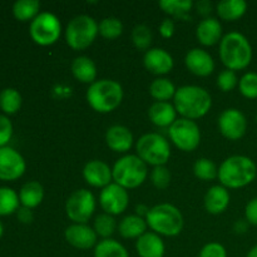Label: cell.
<instances>
[{
	"label": "cell",
	"instance_id": "cell-44",
	"mask_svg": "<svg viewBox=\"0 0 257 257\" xmlns=\"http://www.w3.org/2000/svg\"><path fill=\"white\" fill-rule=\"evenodd\" d=\"M160 33L163 38H171L175 33V23L171 19H163L160 24Z\"/></svg>",
	"mask_w": 257,
	"mask_h": 257
},
{
	"label": "cell",
	"instance_id": "cell-20",
	"mask_svg": "<svg viewBox=\"0 0 257 257\" xmlns=\"http://www.w3.org/2000/svg\"><path fill=\"white\" fill-rule=\"evenodd\" d=\"M136 250L140 257H163L166 247L157 233L146 232L137 238Z\"/></svg>",
	"mask_w": 257,
	"mask_h": 257
},
{
	"label": "cell",
	"instance_id": "cell-40",
	"mask_svg": "<svg viewBox=\"0 0 257 257\" xmlns=\"http://www.w3.org/2000/svg\"><path fill=\"white\" fill-rule=\"evenodd\" d=\"M237 75H236V73L233 70L230 69H226L223 72H221L217 78L218 88L221 90H223V92H230V90H232L237 85Z\"/></svg>",
	"mask_w": 257,
	"mask_h": 257
},
{
	"label": "cell",
	"instance_id": "cell-37",
	"mask_svg": "<svg viewBox=\"0 0 257 257\" xmlns=\"http://www.w3.org/2000/svg\"><path fill=\"white\" fill-rule=\"evenodd\" d=\"M115 226L117 225H115L114 217L108 213H102L94 221V231L103 238L112 236L115 231Z\"/></svg>",
	"mask_w": 257,
	"mask_h": 257
},
{
	"label": "cell",
	"instance_id": "cell-7",
	"mask_svg": "<svg viewBox=\"0 0 257 257\" xmlns=\"http://www.w3.org/2000/svg\"><path fill=\"white\" fill-rule=\"evenodd\" d=\"M137 156L146 165L165 166L171 157L170 143L158 133H147L138 140Z\"/></svg>",
	"mask_w": 257,
	"mask_h": 257
},
{
	"label": "cell",
	"instance_id": "cell-39",
	"mask_svg": "<svg viewBox=\"0 0 257 257\" xmlns=\"http://www.w3.org/2000/svg\"><path fill=\"white\" fill-rule=\"evenodd\" d=\"M151 180L152 183L158 190H165L168 187L171 182V172L166 166H157L152 170L151 173Z\"/></svg>",
	"mask_w": 257,
	"mask_h": 257
},
{
	"label": "cell",
	"instance_id": "cell-46",
	"mask_svg": "<svg viewBox=\"0 0 257 257\" xmlns=\"http://www.w3.org/2000/svg\"><path fill=\"white\" fill-rule=\"evenodd\" d=\"M211 3L208 2H200L197 4V9H198V13H201V14H207V13L211 12Z\"/></svg>",
	"mask_w": 257,
	"mask_h": 257
},
{
	"label": "cell",
	"instance_id": "cell-34",
	"mask_svg": "<svg viewBox=\"0 0 257 257\" xmlns=\"http://www.w3.org/2000/svg\"><path fill=\"white\" fill-rule=\"evenodd\" d=\"M193 172L202 181H212L218 177V170L215 163L208 158H198L193 165Z\"/></svg>",
	"mask_w": 257,
	"mask_h": 257
},
{
	"label": "cell",
	"instance_id": "cell-10",
	"mask_svg": "<svg viewBox=\"0 0 257 257\" xmlns=\"http://www.w3.org/2000/svg\"><path fill=\"white\" fill-rule=\"evenodd\" d=\"M170 138L180 150L191 152L198 147L201 141V132L197 123L187 118L176 119L170 127Z\"/></svg>",
	"mask_w": 257,
	"mask_h": 257
},
{
	"label": "cell",
	"instance_id": "cell-1",
	"mask_svg": "<svg viewBox=\"0 0 257 257\" xmlns=\"http://www.w3.org/2000/svg\"><path fill=\"white\" fill-rule=\"evenodd\" d=\"M173 99L176 110L187 119L203 117L212 105L210 93L198 85H183L178 88Z\"/></svg>",
	"mask_w": 257,
	"mask_h": 257
},
{
	"label": "cell",
	"instance_id": "cell-45",
	"mask_svg": "<svg viewBox=\"0 0 257 257\" xmlns=\"http://www.w3.org/2000/svg\"><path fill=\"white\" fill-rule=\"evenodd\" d=\"M18 220L23 223H30L33 221V212L30 208L28 207H20L18 208Z\"/></svg>",
	"mask_w": 257,
	"mask_h": 257
},
{
	"label": "cell",
	"instance_id": "cell-43",
	"mask_svg": "<svg viewBox=\"0 0 257 257\" xmlns=\"http://www.w3.org/2000/svg\"><path fill=\"white\" fill-rule=\"evenodd\" d=\"M245 216L246 221H247L248 223L257 226V197L252 198V200L246 205Z\"/></svg>",
	"mask_w": 257,
	"mask_h": 257
},
{
	"label": "cell",
	"instance_id": "cell-28",
	"mask_svg": "<svg viewBox=\"0 0 257 257\" xmlns=\"http://www.w3.org/2000/svg\"><path fill=\"white\" fill-rule=\"evenodd\" d=\"M94 257H130L124 246L112 238H104L94 248Z\"/></svg>",
	"mask_w": 257,
	"mask_h": 257
},
{
	"label": "cell",
	"instance_id": "cell-11",
	"mask_svg": "<svg viewBox=\"0 0 257 257\" xmlns=\"http://www.w3.org/2000/svg\"><path fill=\"white\" fill-rule=\"evenodd\" d=\"M95 210V198L90 191L82 188L68 197L65 203L67 216L75 223H87Z\"/></svg>",
	"mask_w": 257,
	"mask_h": 257
},
{
	"label": "cell",
	"instance_id": "cell-26",
	"mask_svg": "<svg viewBox=\"0 0 257 257\" xmlns=\"http://www.w3.org/2000/svg\"><path fill=\"white\" fill-rule=\"evenodd\" d=\"M247 10L245 0H222L217 4V14L226 22H233L242 17Z\"/></svg>",
	"mask_w": 257,
	"mask_h": 257
},
{
	"label": "cell",
	"instance_id": "cell-29",
	"mask_svg": "<svg viewBox=\"0 0 257 257\" xmlns=\"http://www.w3.org/2000/svg\"><path fill=\"white\" fill-rule=\"evenodd\" d=\"M176 87L170 79L166 78H157L153 80L150 85V93L158 102H166V100L175 98Z\"/></svg>",
	"mask_w": 257,
	"mask_h": 257
},
{
	"label": "cell",
	"instance_id": "cell-36",
	"mask_svg": "<svg viewBox=\"0 0 257 257\" xmlns=\"http://www.w3.org/2000/svg\"><path fill=\"white\" fill-rule=\"evenodd\" d=\"M132 40L137 49L147 50L152 43V32L145 24L136 25L132 30Z\"/></svg>",
	"mask_w": 257,
	"mask_h": 257
},
{
	"label": "cell",
	"instance_id": "cell-8",
	"mask_svg": "<svg viewBox=\"0 0 257 257\" xmlns=\"http://www.w3.org/2000/svg\"><path fill=\"white\" fill-rule=\"evenodd\" d=\"M98 33V24L92 17L78 15L68 24L65 30V40L73 49L83 50L94 42Z\"/></svg>",
	"mask_w": 257,
	"mask_h": 257
},
{
	"label": "cell",
	"instance_id": "cell-41",
	"mask_svg": "<svg viewBox=\"0 0 257 257\" xmlns=\"http://www.w3.org/2000/svg\"><path fill=\"white\" fill-rule=\"evenodd\" d=\"M198 257H227V251L221 243L210 242L203 246Z\"/></svg>",
	"mask_w": 257,
	"mask_h": 257
},
{
	"label": "cell",
	"instance_id": "cell-30",
	"mask_svg": "<svg viewBox=\"0 0 257 257\" xmlns=\"http://www.w3.org/2000/svg\"><path fill=\"white\" fill-rule=\"evenodd\" d=\"M40 3L38 0H18L13 5V14L20 22L34 19L39 13Z\"/></svg>",
	"mask_w": 257,
	"mask_h": 257
},
{
	"label": "cell",
	"instance_id": "cell-3",
	"mask_svg": "<svg viewBox=\"0 0 257 257\" xmlns=\"http://www.w3.org/2000/svg\"><path fill=\"white\" fill-rule=\"evenodd\" d=\"M257 167L246 156H231L222 162L218 170V178L223 187L241 188L250 185L256 178Z\"/></svg>",
	"mask_w": 257,
	"mask_h": 257
},
{
	"label": "cell",
	"instance_id": "cell-42",
	"mask_svg": "<svg viewBox=\"0 0 257 257\" xmlns=\"http://www.w3.org/2000/svg\"><path fill=\"white\" fill-rule=\"evenodd\" d=\"M13 124L10 119L5 115L0 114V148L5 147L7 143L12 140Z\"/></svg>",
	"mask_w": 257,
	"mask_h": 257
},
{
	"label": "cell",
	"instance_id": "cell-2",
	"mask_svg": "<svg viewBox=\"0 0 257 257\" xmlns=\"http://www.w3.org/2000/svg\"><path fill=\"white\" fill-rule=\"evenodd\" d=\"M220 58L230 70H241L248 67L252 59V47L243 34L231 32L220 43Z\"/></svg>",
	"mask_w": 257,
	"mask_h": 257
},
{
	"label": "cell",
	"instance_id": "cell-18",
	"mask_svg": "<svg viewBox=\"0 0 257 257\" xmlns=\"http://www.w3.org/2000/svg\"><path fill=\"white\" fill-rule=\"evenodd\" d=\"M143 63L145 67L155 74H167L173 68L172 55L161 48L147 50L143 58Z\"/></svg>",
	"mask_w": 257,
	"mask_h": 257
},
{
	"label": "cell",
	"instance_id": "cell-15",
	"mask_svg": "<svg viewBox=\"0 0 257 257\" xmlns=\"http://www.w3.org/2000/svg\"><path fill=\"white\" fill-rule=\"evenodd\" d=\"M64 235L68 243L79 250H88L97 245V232L85 223L70 225L67 227Z\"/></svg>",
	"mask_w": 257,
	"mask_h": 257
},
{
	"label": "cell",
	"instance_id": "cell-4",
	"mask_svg": "<svg viewBox=\"0 0 257 257\" xmlns=\"http://www.w3.org/2000/svg\"><path fill=\"white\" fill-rule=\"evenodd\" d=\"M123 88L112 79L95 80L87 90V100L90 107L99 113H109L120 104Z\"/></svg>",
	"mask_w": 257,
	"mask_h": 257
},
{
	"label": "cell",
	"instance_id": "cell-22",
	"mask_svg": "<svg viewBox=\"0 0 257 257\" xmlns=\"http://www.w3.org/2000/svg\"><path fill=\"white\" fill-rule=\"evenodd\" d=\"M196 35L201 44L213 45L221 39L222 35V27L216 18H205L197 25Z\"/></svg>",
	"mask_w": 257,
	"mask_h": 257
},
{
	"label": "cell",
	"instance_id": "cell-47",
	"mask_svg": "<svg viewBox=\"0 0 257 257\" xmlns=\"http://www.w3.org/2000/svg\"><path fill=\"white\" fill-rule=\"evenodd\" d=\"M246 257H257V245L253 246V247L248 251Z\"/></svg>",
	"mask_w": 257,
	"mask_h": 257
},
{
	"label": "cell",
	"instance_id": "cell-16",
	"mask_svg": "<svg viewBox=\"0 0 257 257\" xmlns=\"http://www.w3.org/2000/svg\"><path fill=\"white\" fill-rule=\"evenodd\" d=\"M83 177L88 185L93 187H107L110 185L113 175L112 170L107 163L99 160H93L88 162L83 168Z\"/></svg>",
	"mask_w": 257,
	"mask_h": 257
},
{
	"label": "cell",
	"instance_id": "cell-35",
	"mask_svg": "<svg viewBox=\"0 0 257 257\" xmlns=\"http://www.w3.org/2000/svg\"><path fill=\"white\" fill-rule=\"evenodd\" d=\"M98 29H99L100 35L105 39H115V38L119 37L123 32V24L118 18L109 17L104 18L102 22L98 25Z\"/></svg>",
	"mask_w": 257,
	"mask_h": 257
},
{
	"label": "cell",
	"instance_id": "cell-21",
	"mask_svg": "<svg viewBox=\"0 0 257 257\" xmlns=\"http://www.w3.org/2000/svg\"><path fill=\"white\" fill-rule=\"evenodd\" d=\"M230 205V193L223 186H212L205 196V207L212 215L222 213Z\"/></svg>",
	"mask_w": 257,
	"mask_h": 257
},
{
	"label": "cell",
	"instance_id": "cell-24",
	"mask_svg": "<svg viewBox=\"0 0 257 257\" xmlns=\"http://www.w3.org/2000/svg\"><path fill=\"white\" fill-rule=\"evenodd\" d=\"M72 73L79 82L94 83L97 77V67L89 57L80 55L73 60Z\"/></svg>",
	"mask_w": 257,
	"mask_h": 257
},
{
	"label": "cell",
	"instance_id": "cell-12",
	"mask_svg": "<svg viewBox=\"0 0 257 257\" xmlns=\"http://www.w3.org/2000/svg\"><path fill=\"white\" fill-rule=\"evenodd\" d=\"M218 128L223 137L231 141H237L246 133L247 120L241 110L236 108H228L223 110L218 117Z\"/></svg>",
	"mask_w": 257,
	"mask_h": 257
},
{
	"label": "cell",
	"instance_id": "cell-48",
	"mask_svg": "<svg viewBox=\"0 0 257 257\" xmlns=\"http://www.w3.org/2000/svg\"><path fill=\"white\" fill-rule=\"evenodd\" d=\"M3 233H4V226H3L2 221H0V237L3 236Z\"/></svg>",
	"mask_w": 257,
	"mask_h": 257
},
{
	"label": "cell",
	"instance_id": "cell-31",
	"mask_svg": "<svg viewBox=\"0 0 257 257\" xmlns=\"http://www.w3.org/2000/svg\"><path fill=\"white\" fill-rule=\"evenodd\" d=\"M22 107V95L14 88H5L0 92V108L7 114H14Z\"/></svg>",
	"mask_w": 257,
	"mask_h": 257
},
{
	"label": "cell",
	"instance_id": "cell-13",
	"mask_svg": "<svg viewBox=\"0 0 257 257\" xmlns=\"http://www.w3.org/2000/svg\"><path fill=\"white\" fill-rule=\"evenodd\" d=\"M99 202L108 215H120L124 212L130 203V196L125 188L117 183H110L100 192Z\"/></svg>",
	"mask_w": 257,
	"mask_h": 257
},
{
	"label": "cell",
	"instance_id": "cell-23",
	"mask_svg": "<svg viewBox=\"0 0 257 257\" xmlns=\"http://www.w3.org/2000/svg\"><path fill=\"white\" fill-rule=\"evenodd\" d=\"M176 108L168 102H156L148 109L152 123L158 127H171L176 120Z\"/></svg>",
	"mask_w": 257,
	"mask_h": 257
},
{
	"label": "cell",
	"instance_id": "cell-33",
	"mask_svg": "<svg viewBox=\"0 0 257 257\" xmlns=\"http://www.w3.org/2000/svg\"><path fill=\"white\" fill-rule=\"evenodd\" d=\"M19 196L9 187H0V216L14 213L19 208Z\"/></svg>",
	"mask_w": 257,
	"mask_h": 257
},
{
	"label": "cell",
	"instance_id": "cell-6",
	"mask_svg": "<svg viewBox=\"0 0 257 257\" xmlns=\"http://www.w3.org/2000/svg\"><path fill=\"white\" fill-rule=\"evenodd\" d=\"M112 175L115 183L123 188H136L147 178V165L136 155L123 156L113 166Z\"/></svg>",
	"mask_w": 257,
	"mask_h": 257
},
{
	"label": "cell",
	"instance_id": "cell-32",
	"mask_svg": "<svg viewBox=\"0 0 257 257\" xmlns=\"http://www.w3.org/2000/svg\"><path fill=\"white\" fill-rule=\"evenodd\" d=\"M158 4L167 14L180 19H188V12L193 3L191 0H161Z\"/></svg>",
	"mask_w": 257,
	"mask_h": 257
},
{
	"label": "cell",
	"instance_id": "cell-14",
	"mask_svg": "<svg viewBox=\"0 0 257 257\" xmlns=\"http://www.w3.org/2000/svg\"><path fill=\"white\" fill-rule=\"evenodd\" d=\"M25 161L18 151L12 147L0 148V180L14 181L25 172Z\"/></svg>",
	"mask_w": 257,
	"mask_h": 257
},
{
	"label": "cell",
	"instance_id": "cell-38",
	"mask_svg": "<svg viewBox=\"0 0 257 257\" xmlns=\"http://www.w3.org/2000/svg\"><path fill=\"white\" fill-rule=\"evenodd\" d=\"M238 88L243 97L248 99H256L257 98V73L248 72L242 75L238 82Z\"/></svg>",
	"mask_w": 257,
	"mask_h": 257
},
{
	"label": "cell",
	"instance_id": "cell-25",
	"mask_svg": "<svg viewBox=\"0 0 257 257\" xmlns=\"http://www.w3.org/2000/svg\"><path fill=\"white\" fill-rule=\"evenodd\" d=\"M43 198H44V188L37 181H29L20 188L19 201L24 207L32 210L42 203Z\"/></svg>",
	"mask_w": 257,
	"mask_h": 257
},
{
	"label": "cell",
	"instance_id": "cell-5",
	"mask_svg": "<svg viewBox=\"0 0 257 257\" xmlns=\"http://www.w3.org/2000/svg\"><path fill=\"white\" fill-rule=\"evenodd\" d=\"M146 222L160 235L177 236L183 228V216L176 206L161 203L148 211Z\"/></svg>",
	"mask_w": 257,
	"mask_h": 257
},
{
	"label": "cell",
	"instance_id": "cell-9",
	"mask_svg": "<svg viewBox=\"0 0 257 257\" xmlns=\"http://www.w3.org/2000/svg\"><path fill=\"white\" fill-rule=\"evenodd\" d=\"M62 25L57 15L49 12L39 13L30 23L32 39L39 45H52L59 39Z\"/></svg>",
	"mask_w": 257,
	"mask_h": 257
},
{
	"label": "cell",
	"instance_id": "cell-17",
	"mask_svg": "<svg viewBox=\"0 0 257 257\" xmlns=\"http://www.w3.org/2000/svg\"><path fill=\"white\" fill-rule=\"evenodd\" d=\"M185 63L190 72L196 75H200V77H207L215 69V62L210 53L200 49V48L190 50L186 55Z\"/></svg>",
	"mask_w": 257,
	"mask_h": 257
},
{
	"label": "cell",
	"instance_id": "cell-27",
	"mask_svg": "<svg viewBox=\"0 0 257 257\" xmlns=\"http://www.w3.org/2000/svg\"><path fill=\"white\" fill-rule=\"evenodd\" d=\"M147 222L143 217L130 215L123 218L119 223V233L125 238H138L146 233Z\"/></svg>",
	"mask_w": 257,
	"mask_h": 257
},
{
	"label": "cell",
	"instance_id": "cell-19",
	"mask_svg": "<svg viewBox=\"0 0 257 257\" xmlns=\"http://www.w3.org/2000/svg\"><path fill=\"white\" fill-rule=\"evenodd\" d=\"M105 142L114 152H127L133 145V135L124 125H112L105 133Z\"/></svg>",
	"mask_w": 257,
	"mask_h": 257
}]
</instances>
